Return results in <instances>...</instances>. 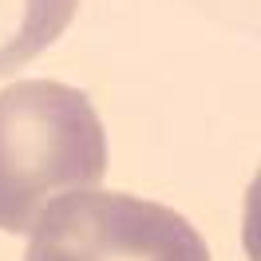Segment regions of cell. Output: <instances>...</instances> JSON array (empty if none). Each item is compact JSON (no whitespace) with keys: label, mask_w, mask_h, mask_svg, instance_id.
<instances>
[{"label":"cell","mask_w":261,"mask_h":261,"mask_svg":"<svg viewBox=\"0 0 261 261\" xmlns=\"http://www.w3.org/2000/svg\"><path fill=\"white\" fill-rule=\"evenodd\" d=\"M107 174V135L80 87L24 80L0 91V229L28 233L60 190H91Z\"/></svg>","instance_id":"obj_1"},{"label":"cell","mask_w":261,"mask_h":261,"mask_svg":"<svg viewBox=\"0 0 261 261\" xmlns=\"http://www.w3.org/2000/svg\"><path fill=\"white\" fill-rule=\"evenodd\" d=\"M80 0H0V75L48 51L75 20Z\"/></svg>","instance_id":"obj_3"},{"label":"cell","mask_w":261,"mask_h":261,"mask_svg":"<svg viewBox=\"0 0 261 261\" xmlns=\"http://www.w3.org/2000/svg\"><path fill=\"white\" fill-rule=\"evenodd\" d=\"M24 261H210V245L163 202L91 186L36 214Z\"/></svg>","instance_id":"obj_2"}]
</instances>
